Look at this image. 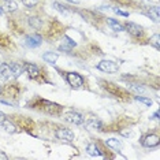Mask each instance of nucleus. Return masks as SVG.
<instances>
[{"label":"nucleus","mask_w":160,"mask_h":160,"mask_svg":"<svg viewBox=\"0 0 160 160\" xmlns=\"http://www.w3.org/2000/svg\"><path fill=\"white\" fill-rule=\"evenodd\" d=\"M29 23L36 29L41 28V19H38V18H29Z\"/></svg>","instance_id":"obj_21"},{"label":"nucleus","mask_w":160,"mask_h":160,"mask_svg":"<svg viewBox=\"0 0 160 160\" xmlns=\"http://www.w3.org/2000/svg\"><path fill=\"white\" fill-rule=\"evenodd\" d=\"M159 137L156 134H148L142 138V145L147 148H153V147H158L159 145Z\"/></svg>","instance_id":"obj_7"},{"label":"nucleus","mask_w":160,"mask_h":160,"mask_svg":"<svg viewBox=\"0 0 160 160\" xmlns=\"http://www.w3.org/2000/svg\"><path fill=\"white\" fill-rule=\"evenodd\" d=\"M0 123H2L3 129H4L7 133H15V132H17V127L14 126L12 123L8 121V119H3V121L0 122Z\"/></svg>","instance_id":"obj_18"},{"label":"nucleus","mask_w":160,"mask_h":160,"mask_svg":"<svg viewBox=\"0 0 160 160\" xmlns=\"http://www.w3.org/2000/svg\"><path fill=\"white\" fill-rule=\"evenodd\" d=\"M22 3L26 7H34L38 3V0H22Z\"/></svg>","instance_id":"obj_26"},{"label":"nucleus","mask_w":160,"mask_h":160,"mask_svg":"<svg viewBox=\"0 0 160 160\" xmlns=\"http://www.w3.org/2000/svg\"><path fill=\"white\" fill-rule=\"evenodd\" d=\"M158 116H159V112H155V115H153V118H155V119H158Z\"/></svg>","instance_id":"obj_31"},{"label":"nucleus","mask_w":160,"mask_h":160,"mask_svg":"<svg viewBox=\"0 0 160 160\" xmlns=\"http://www.w3.org/2000/svg\"><path fill=\"white\" fill-rule=\"evenodd\" d=\"M0 77H2L3 79H6V81L11 79L14 77L11 66H8V64H3V63L0 64Z\"/></svg>","instance_id":"obj_9"},{"label":"nucleus","mask_w":160,"mask_h":160,"mask_svg":"<svg viewBox=\"0 0 160 160\" xmlns=\"http://www.w3.org/2000/svg\"><path fill=\"white\" fill-rule=\"evenodd\" d=\"M58 58H59V55L55 52H45L44 55H42V59H44L47 63H51V64H55Z\"/></svg>","instance_id":"obj_16"},{"label":"nucleus","mask_w":160,"mask_h":160,"mask_svg":"<svg viewBox=\"0 0 160 160\" xmlns=\"http://www.w3.org/2000/svg\"><path fill=\"white\" fill-rule=\"evenodd\" d=\"M125 28L127 29V32H129L130 34L136 36V37H141V36L144 34V30H142V28H141L140 25H137V23H133V22H127V23L125 25Z\"/></svg>","instance_id":"obj_6"},{"label":"nucleus","mask_w":160,"mask_h":160,"mask_svg":"<svg viewBox=\"0 0 160 160\" xmlns=\"http://www.w3.org/2000/svg\"><path fill=\"white\" fill-rule=\"evenodd\" d=\"M63 119L68 123H72V125H81V123H83V119L85 118H83L81 114H78V112L70 111L63 115Z\"/></svg>","instance_id":"obj_3"},{"label":"nucleus","mask_w":160,"mask_h":160,"mask_svg":"<svg viewBox=\"0 0 160 160\" xmlns=\"http://www.w3.org/2000/svg\"><path fill=\"white\" fill-rule=\"evenodd\" d=\"M104 83V88L108 90L110 93H112V94H115V96H123L125 94V92L121 89V88H118L116 85H114V83H111V82H103Z\"/></svg>","instance_id":"obj_11"},{"label":"nucleus","mask_w":160,"mask_h":160,"mask_svg":"<svg viewBox=\"0 0 160 160\" xmlns=\"http://www.w3.org/2000/svg\"><path fill=\"white\" fill-rule=\"evenodd\" d=\"M86 152H88V155H90V156H101V152H100L99 147H97L96 144H93V142L88 144V147H86Z\"/></svg>","instance_id":"obj_15"},{"label":"nucleus","mask_w":160,"mask_h":160,"mask_svg":"<svg viewBox=\"0 0 160 160\" xmlns=\"http://www.w3.org/2000/svg\"><path fill=\"white\" fill-rule=\"evenodd\" d=\"M4 2H11V0H4Z\"/></svg>","instance_id":"obj_33"},{"label":"nucleus","mask_w":160,"mask_h":160,"mask_svg":"<svg viewBox=\"0 0 160 160\" xmlns=\"http://www.w3.org/2000/svg\"><path fill=\"white\" fill-rule=\"evenodd\" d=\"M129 88L132 89V90H134V92H137V93H144V92H145V89L142 88V86H140V85H134V83H130Z\"/></svg>","instance_id":"obj_22"},{"label":"nucleus","mask_w":160,"mask_h":160,"mask_svg":"<svg viewBox=\"0 0 160 160\" xmlns=\"http://www.w3.org/2000/svg\"><path fill=\"white\" fill-rule=\"evenodd\" d=\"M68 2H72V3H74V2H75V3H77V2H78V0H68Z\"/></svg>","instance_id":"obj_32"},{"label":"nucleus","mask_w":160,"mask_h":160,"mask_svg":"<svg viewBox=\"0 0 160 160\" xmlns=\"http://www.w3.org/2000/svg\"><path fill=\"white\" fill-rule=\"evenodd\" d=\"M42 42L41 37L38 34H32V36H26L25 37V44L30 48H36V47H40Z\"/></svg>","instance_id":"obj_8"},{"label":"nucleus","mask_w":160,"mask_h":160,"mask_svg":"<svg viewBox=\"0 0 160 160\" xmlns=\"http://www.w3.org/2000/svg\"><path fill=\"white\" fill-rule=\"evenodd\" d=\"M6 7H7L8 11H15L18 6H17V3L14 2V0H11V2H6Z\"/></svg>","instance_id":"obj_23"},{"label":"nucleus","mask_w":160,"mask_h":160,"mask_svg":"<svg viewBox=\"0 0 160 160\" xmlns=\"http://www.w3.org/2000/svg\"><path fill=\"white\" fill-rule=\"evenodd\" d=\"M136 100L140 101V103H144L145 105H152V100L147 99V97H141V96H136Z\"/></svg>","instance_id":"obj_24"},{"label":"nucleus","mask_w":160,"mask_h":160,"mask_svg":"<svg viewBox=\"0 0 160 160\" xmlns=\"http://www.w3.org/2000/svg\"><path fill=\"white\" fill-rule=\"evenodd\" d=\"M25 70H26L28 75H29V77H30L32 79H33V78H37L38 75H40V68L36 66V64H32V63L25 64Z\"/></svg>","instance_id":"obj_10"},{"label":"nucleus","mask_w":160,"mask_h":160,"mask_svg":"<svg viewBox=\"0 0 160 160\" xmlns=\"http://www.w3.org/2000/svg\"><path fill=\"white\" fill-rule=\"evenodd\" d=\"M105 145L112 148V149H115V151H121L122 149V142L119 140H116V138H110V140H107L105 141Z\"/></svg>","instance_id":"obj_14"},{"label":"nucleus","mask_w":160,"mask_h":160,"mask_svg":"<svg viewBox=\"0 0 160 160\" xmlns=\"http://www.w3.org/2000/svg\"><path fill=\"white\" fill-rule=\"evenodd\" d=\"M6 118V115L4 114H2V112H0V122H2L3 121V119H4Z\"/></svg>","instance_id":"obj_30"},{"label":"nucleus","mask_w":160,"mask_h":160,"mask_svg":"<svg viewBox=\"0 0 160 160\" xmlns=\"http://www.w3.org/2000/svg\"><path fill=\"white\" fill-rule=\"evenodd\" d=\"M149 17L153 18L155 22H158L159 21V7H152V8L149 10Z\"/></svg>","instance_id":"obj_20"},{"label":"nucleus","mask_w":160,"mask_h":160,"mask_svg":"<svg viewBox=\"0 0 160 160\" xmlns=\"http://www.w3.org/2000/svg\"><path fill=\"white\" fill-rule=\"evenodd\" d=\"M11 70H12L14 77H19V75L23 72V70H25V66L23 64H21V63H14V64H11Z\"/></svg>","instance_id":"obj_19"},{"label":"nucleus","mask_w":160,"mask_h":160,"mask_svg":"<svg viewBox=\"0 0 160 160\" xmlns=\"http://www.w3.org/2000/svg\"><path fill=\"white\" fill-rule=\"evenodd\" d=\"M0 64H2V62H0Z\"/></svg>","instance_id":"obj_34"},{"label":"nucleus","mask_w":160,"mask_h":160,"mask_svg":"<svg viewBox=\"0 0 160 160\" xmlns=\"http://www.w3.org/2000/svg\"><path fill=\"white\" fill-rule=\"evenodd\" d=\"M53 7L58 10V11H60V12H67V10H66V7H63V6H60L59 3H53Z\"/></svg>","instance_id":"obj_27"},{"label":"nucleus","mask_w":160,"mask_h":160,"mask_svg":"<svg viewBox=\"0 0 160 160\" xmlns=\"http://www.w3.org/2000/svg\"><path fill=\"white\" fill-rule=\"evenodd\" d=\"M7 159H8V156L6 153H3V152H0V160H7Z\"/></svg>","instance_id":"obj_29"},{"label":"nucleus","mask_w":160,"mask_h":160,"mask_svg":"<svg viewBox=\"0 0 160 160\" xmlns=\"http://www.w3.org/2000/svg\"><path fill=\"white\" fill-rule=\"evenodd\" d=\"M55 136L58 140H62L64 142H72L74 141V133L68 129H58L55 132Z\"/></svg>","instance_id":"obj_4"},{"label":"nucleus","mask_w":160,"mask_h":160,"mask_svg":"<svg viewBox=\"0 0 160 160\" xmlns=\"http://www.w3.org/2000/svg\"><path fill=\"white\" fill-rule=\"evenodd\" d=\"M97 68L104 72H116L118 71V64L112 60H101L97 64Z\"/></svg>","instance_id":"obj_5"},{"label":"nucleus","mask_w":160,"mask_h":160,"mask_svg":"<svg viewBox=\"0 0 160 160\" xmlns=\"http://www.w3.org/2000/svg\"><path fill=\"white\" fill-rule=\"evenodd\" d=\"M40 105H41V110L48 112V114H52V115H56L58 112L62 110L60 105H58L55 103H51V101H47V100H40Z\"/></svg>","instance_id":"obj_1"},{"label":"nucleus","mask_w":160,"mask_h":160,"mask_svg":"<svg viewBox=\"0 0 160 160\" xmlns=\"http://www.w3.org/2000/svg\"><path fill=\"white\" fill-rule=\"evenodd\" d=\"M159 34H155V36H152L151 37V40H149V41H151V44L155 47V48H158L159 49Z\"/></svg>","instance_id":"obj_25"},{"label":"nucleus","mask_w":160,"mask_h":160,"mask_svg":"<svg viewBox=\"0 0 160 160\" xmlns=\"http://www.w3.org/2000/svg\"><path fill=\"white\" fill-rule=\"evenodd\" d=\"M75 45H77V42L72 41L68 36H63V44L59 47V49L60 51H70L72 47H75Z\"/></svg>","instance_id":"obj_12"},{"label":"nucleus","mask_w":160,"mask_h":160,"mask_svg":"<svg viewBox=\"0 0 160 160\" xmlns=\"http://www.w3.org/2000/svg\"><path fill=\"white\" fill-rule=\"evenodd\" d=\"M107 23L110 25V28L112 29V30H115V32H122V30H125V26H123V25H121L119 22H116V21L112 19V18H108V19H107Z\"/></svg>","instance_id":"obj_17"},{"label":"nucleus","mask_w":160,"mask_h":160,"mask_svg":"<svg viewBox=\"0 0 160 160\" xmlns=\"http://www.w3.org/2000/svg\"><path fill=\"white\" fill-rule=\"evenodd\" d=\"M85 129L86 130H100L101 129V122L96 119H89L85 122Z\"/></svg>","instance_id":"obj_13"},{"label":"nucleus","mask_w":160,"mask_h":160,"mask_svg":"<svg viewBox=\"0 0 160 160\" xmlns=\"http://www.w3.org/2000/svg\"><path fill=\"white\" fill-rule=\"evenodd\" d=\"M66 79H67L68 85H70L71 88H79V86L83 85V78L78 74V72H67Z\"/></svg>","instance_id":"obj_2"},{"label":"nucleus","mask_w":160,"mask_h":160,"mask_svg":"<svg viewBox=\"0 0 160 160\" xmlns=\"http://www.w3.org/2000/svg\"><path fill=\"white\" fill-rule=\"evenodd\" d=\"M114 12H115V14H118V15H122V17H129V12L121 11L119 8H114Z\"/></svg>","instance_id":"obj_28"}]
</instances>
